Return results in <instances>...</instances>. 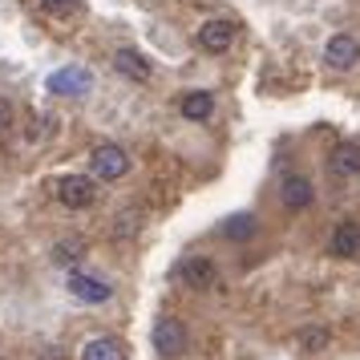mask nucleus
Listing matches in <instances>:
<instances>
[{"mask_svg": "<svg viewBox=\"0 0 360 360\" xmlns=\"http://www.w3.org/2000/svg\"><path fill=\"white\" fill-rule=\"evenodd\" d=\"M89 166H94V179L101 182H117L130 174V154L122 146H114V142H105V146H98L94 154H89Z\"/></svg>", "mask_w": 360, "mask_h": 360, "instance_id": "1", "label": "nucleus"}, {"mask_svg": "<svg viewBox=\"0 0 360 360\" xmlns=\"http://www.w3.org/2000/svg\"><path fill=\"white\" fill-rule=\"evenodd\" d=\"M57 198H61V207H69V211H85L98 198V182L85 179V174H65V179L57 182Z\"/></svg>", "mask_w": 360, "mask_h": 360, "instance_id": "2", "label": "nucleus"}, {"mask_svg": "<svg viewBox=\"0 0 360 360\" xmlns=\"http://www.w3.org/2000/svg\"><path fill=\"white\" fill-rule=\"evenodd\" d=\"M235 20H223V17H214V20H207V25H198V33H195V41H198V49L202 53H227L231 45H235Z\"/></svg>", "mask_w": 360, "mask_h": 360, "instance_id": "3", "label": "nucleus"}, {"mask_svg": "<svg viewBox=\"0 0 360 360\" xmlns=\"http://www.w3.org/2000/svg\"><path fill=\"white\" fill-rule=\"evenodd\" d=\"M154 348H158L166 360L182 356V352H186V328H182V320L162 316V320L154 324Z\"/></svg>", "mask_w": 360, "mask_h": 360, "instance_id": "4", "label": "nucleus"}, {"mask_svg": "<svg viewBox=\"0 0 360 360\" xmlns=\"http://www.w3.org/2000/svg\"><path fill=\"white\" fill-rule=\"evenodd\" d=\"M324 61H328V69H336V73H348V69L360 61V41H356V37H348V33L332 37V41L324 45Z\"/></svg>", "mask_w": 360, "mask_h": 360, "instance_id": "5", "label": "nucleus"}, {"mask_svg": "<svg viewBox=\"0 0 360 360\" xmlns=\"http://www.w3.org/2000/svg\"><path fill=\"white\" fill-rule=\"evenodd\" d=\"M328 255H336V259H352V255H360V223L356 219L336 223V231L328 235Z\"/></svg>", "mask_w": 360, "mask_h": 360, "instance_id": "6", "label": "nucleus"}, {"mask_svg": "<svg viewBox=\"0 0 360 360\" xmlns=\"http://www.w3.org/2000/svg\"><path fill=\"white\" fill-rule=\"evenodd\" d=\"M89 69H82V65H69V69H57L49 77V89L53 94H65V98H82L85 89H89Z\"/></svg>", "mask_w": 360, "mask_h": 360, "instance_id": "7", "label": "nucleus"}, {"mask_svg": "<svg viewBox=\"0 0 360 360\" xmlns=\"http://www.w3.org/2000/svg\"><path fill=\"white\" fill-rule=\"evenodd\" d=\"M179 279L186 283V288H214L219 283V271H214V263L211 259H186L179 263Z\"/></svg>", "mask_w": 360, "mask_h": 360, "instance_id": "8", "label": "nucleus"}, {"mask_svg": "<svg viewBox=\"0 0 360 360\" xmlns=\"http://www.w3.org/2000/svg\"><path fill=\"white\" fill-rule=\"evenodd\" d=\"M328 170L340 174V179L360 174V142H340V146L332 150V158H328Z\"/></svg>", "mask_w": 360, "mask_h": 360, "instance_id": "9", "label": "nucleus"}, {"mask_svg": "<svg viewBox=\"0 0 360 360\" xmlns=\"http://www.w3.org/2000/svg\"><path fill=\"white\" fill-rule=\"evenodd\" d=\"M69 292L77 295V300H85V304H105V300H110V283L73 271V276H69Z\"/></svg>", "mask_w": 360, "mask_h": 360, "instance_id": "10", "label": "nucleus"}, {"mask_svg": "<svg viewBox=\"0 0 360 360\" xmlns=\"http://www.w3.org/2000/svg\"><path fill=\"white\" fill-rule=\"evenodd\" d=\"M114 69L130 82H150V61L138 49H117L114 53Z\"/></svg>", "mask_w": 360, "mask_h": 360, "instance_id": "11", "label": "nucleus"}, {"mask_svg": "<svg viewBox=\"0 0 360 360\" xmlns=\"http://www.w3.org/2000/svg\"><path fill=\"white\" fill-rule=\"evenodd\" d=\"M179 110L186 122H207V117L214 114V98L207 94V89H191V94H182Z\"/></svg>", "mask_w": 360, "mask_h": 360, "instance_id": "12", "label": "nucleus"}, {"mask_svg": "<svg viewBox=\"0 0 360 360\" xmlns=\"http://www.w3.org/2000/svg\"><path fill=\"white\" fill-rule=\"evenodd\" d=\"M82 360H126V344L114 336H98L82 348Z\"/></svg>", "mask_w": 360, "mask_h": 360, "instance_id": "13", "label": "nucleus"}, {"mask_svg": "<svg viewBox=\"0 0 360 360\" xmlns=\"http://www.w3.org/2000/svg\"><path fill=\"white\" fill-rule=\"evenodd\" d=\"M311 198H316V191H311V182L304 179V174H288V179H283V202H288V207L304 211Z\"/></svg>", "mask_w": 360, "mask_h": 360, "instance_id": "14", "label": "nucleus"}, {"mask_svg": "<svg viewBox=\"0 0 360 360\" xmlns=\"http://www.w3.org/2000/svg\"><path fill=\"white\" fill-rule=\"evenodd\" d=\"M223 235H227V239H251V235H255V219H251V214H235V219H227Z\"/></svg>", "mask_w": 360, "mask_h": 360, "instance_id": "15", "label": "nucleus"}, {"mask_svg": "<svg viewBox=\"0 0 360 360\" xmlns=\"http://www.w3.org/2000/svg\"><path fill=\"white\" fill-rule=\"evenodd\" d=\"M41 8H45L49 17H73V13L82 8V0H41Z\"/></svg>", "mask_w": 360, "mask_h": 360, "instance_id": "16", "label": "nucleus"}, {"mask_svg": "<svg viewBox=\"0 0 360 360\" xmlns=\"http://www.w3.org/2000/svg\"><path fill=\"white\" fill-rule=\"evenodd\" d=\"M324 344H328V332H316V328H304V332H300V348H304V352H320Z\"/></svg>", "mask_w": 360, "mask_h": 360, "instance_id": "17", "label": "nucleus"}, {"mask_svg": "<svg viewBox=\"0 0 360 360\" xmlns=\"http://www.w3.org/2000/svg\"><path fill=\"white\" fill-rule=\"evenodd\" d=\"M53 259H57V263L82 259V243H77V239H69V243H57V247H53Z\"/></svg>", "mask_w": 360, "mask_h": 360, "instance_id": "18", "label": "nucleus"}, {"mask_svg": "<svg viewBox=\"0 0 360 360\" xmlns=\"http://www.w3.org/2000/svg\"><path fill=\"white\" fill-rule=\"evenodd\" d=\"M8 122H13V105H8V101H0V130H4Z\"/></svg>", "mask_w": 360, "mask_h": 360, "instance_id": "19", "label": "nucleus"}]
</instances>
